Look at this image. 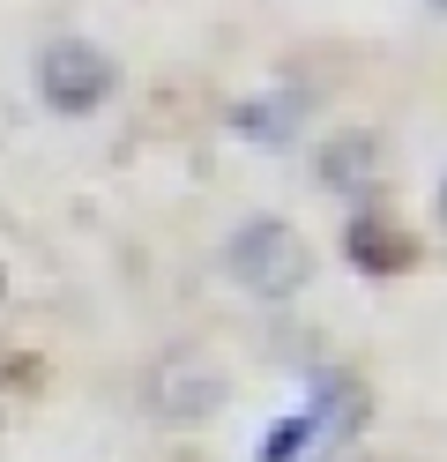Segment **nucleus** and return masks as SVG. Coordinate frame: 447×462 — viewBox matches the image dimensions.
I'll list each match as a JSON object with an SVG mask.
<instances>
[{
  "label": "nucleus",
  "mask_w": 447,
  "mask_h": 462,
  "mask_svg": "<svg viewBox=\"0 0 447 462\" xmlns=\"http://www.w3.org/2000/svg\"><path fill=\"white\" fill-rule=\"evenodd\" d=\"M231 276L247 283L254 299H284V291L306 283V246H298L291 224L254 217V224H238V239H231Z\"/></svg>",
  "instance_id": "obj_1"
},
{
  "label": "nucleus",
  "mask_w": 447,
  "mask_h": 462,
  "mask_svg": "<svg viewBox=\"0 0 447 462\" xmlns=\"http://www.w3.org/2000/svg\"><path fill=\"white\" fill-rule=\"evenodd\" d=\"M38 97L60 112V120H82V112H98L112 97V60L98 45H82V38H60L38 60Z\"/></svg>",
  "instance_id": "obj_2"
},
{
  "label": "nucleus",
  "mask_w": 447,
  "mask_h": 462,
  "mask_svg": "<svg viewBox=\"0 0 447 462\" xmlns=\"http://www.w3.org/2000/svg\"><path fill=\"white\" fill-rule=\"evenodd\" d=\"M343 262L366 269V276H410V269H417V239H410V231L387 217V209L358 201L350 224H343Z\"/></svg>",
  "instance_id": "obj_3"
},
{
  "label": "nucleus",
  "mask_w": 447,
  "mask_h": 462,
  "mask_svg": "<svg viewBox=\"0 0 447 462\" xmlns=\"http://www.w3.org/2000/svg\"><path fill=\"white\" fill-rule=\"evenodd\" d=\"M164 411H179V418H187V425H201L209 411H217V402H224V381H217V373H194V365H179V373H164Z\"/></svg>",
  "instance_id": "obj_4"
},
{
  "label": "nucleus",
  "mask_w": 447,
  "mask_h": 462,
  "mask_svg": "<svg viewBox=\"0 0 447 462\" xmlns=\"http://www.w3.org/2000/svg\"><path fill=\"white\" fill-rule=\"evenodd\" d=\"M328 440V425H321V402H298V411L276 425V432H268V440H261V462H298V455H313Z\"/></svg>",
  "instance_id": "obj_5"
},
{
  "label": "nucleus",
  "mask_w": 447,
  "mask_h": 462,
  "mask_svg": "<svg viewBox=\"0 0 447 462\" xmlns=\"http://www.w3.org/2000/svg\"><path fill=\"white\" fill-rule=\"evenodd\" d=\"M366 171H373V134H336V142L321 150V180L336 187V194L366 187Z\"/></svg>",
  "instance_id": "obj_6"
},
{
  "label": "nucleus",
  "mask_w": 447,
  "mask_h": 462,
  "mask_svg": "<svg viewBox=\"0 0 447 462\" xmlns=\"http://www.w3.org/2000/svg\"><path fill=\"white\" fill-rule=\"evenodd\" d=\"M440 224H447V180H440Z\"/></svg>",
  "instance_id": "obj_7"
},
{
  "label": "nucleus",
  "mask_w": 447,
  "mask_h": 462,
  "mask_svg": "<svg viewBox=\"0 0 447 462\" xmlns=\"http://www.w3.org/2000/svg\"><path fill=\"white\" fill-rule=\"evenodd\" d=\"M433 8H447V0H433Z\"/></svg>",
  "instance_id": "obj_8"
}]
</instances>
